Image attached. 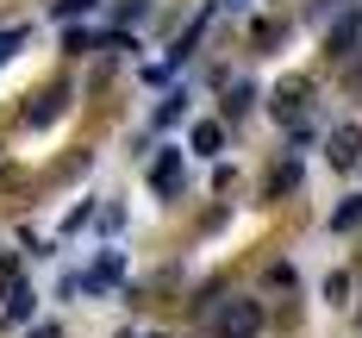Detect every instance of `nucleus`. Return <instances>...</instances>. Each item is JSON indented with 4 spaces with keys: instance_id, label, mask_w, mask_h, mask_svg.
Masks as SVG:
<instances>
[{
    "instance_id": "obj_14",
    "label": "nucleus",
    "mask_w": 362,
    "mask_h": 338,
    "mask_svg": "<svg viewBox=\"0 0 362 338\" xmlns=\"http://www.w3.org/2000/svg\"><path fill=\"white\" fill-rule=\"evenodd\" d=\"M125 338H138V332H125Z\"/></svg>"
},
{
    "instance_id": "obj_12",
    "label": "nucleus",
    "mask_w": 362,
    "mask_h": 338,
    "mask_svg": "<svg viewBox=\"0 0 362 338\" xmlns=\"http://www.w3.org/2000/svg\"><path fill=\"white\" fill-rule=\"evenodd\" d=\"M13 44H19V32H0V57H6V50H13Z\"/></svg>"
},
{
    "instance_id": "obj_9",
    "label": "nucleus",
    "mask_w": 362,
    "mask_h": 338,
    "mask_svg": "<svg viewBox=\"0 0 362 338\" xmlns=\"http://www.w3.org/2000/svg\"><path fill=\"white\" fill-rule=\"evenodd\" d=\"M293 182H300V163H281V169L269 176V188H275V194H281V188H293Z\"/></svg>"
},
{
    "instance_id": "obj_11",
    "label": "nucleus",
    "mask_w": 362,
    "mask_h": 338,
    "mask_svg": "<svg viewBox=\"0 0 362 338\" xmlns=\"http://www.w3.org/2000/svg\"><path fill=\"white\" fill-rule=\"evenodd\" d=\"M94 0H57V13H88Z\"/></svg>"
},
{
    "instance_id": "obj_10",
    "label": "nucleus",
    "mask_w": 362,
    "mask_h": 338,
    "mask_svg": "<svg viewBox=\"0 0 362 338\" xmlns=\"http://www.w3.org/2000/svg\"><path fill=\"white\" fill-rule=\"evenodd\" d=\"M169 119H181V94H169V101L156 107V125H169Z\"/></svg>"
},
{
    "instance_id": "obj_3",
    "label": "nucleus",
    "mask_w": 362,
    "mask_h": 338,
    "mask_svg": "<svg viewBox=\"0 0 362 338\" xmlns=\"http://www.w3.org/2000/svg\"><path fill=\"white\" fill-rule=\"evenodd\" d=\"M150 188H156V194H175V188H181V150H156V163H150Z\"/></svg>"
},
{
    "instance_id": "obj_4",
    "label": "nucleus",
    "mask_w": 362,
    "mask_h": 338,
    "mask_svg": "<svg viewBox=\"0 0 362 338\" xmlns=\"http://www.w3.org/2000/svg\"><path fill=\"white\" fill-rule=\"evenodd\" d=\"M331 163H337V169L362 163V125H337V132H331Z\"/></svg>"
},
{
    "instance_id": "obj_5",
    "label": "nucleus",
    "mask_w": 362,
    "mask_h": 338,
    "mask_svg": "<svg viewBox=\"0 0 362 338\" xmlns=\"http://www.w3.org/2000/svg\"><path fill=\"white\" fill-rule=\"evenodd\" d=\"M356 225H362V194H356V201H344V207L331 213V232H356Z\"/></svg>"
},
{
    "instance_id": "obj_1",
    "label": "nucleus",
    "mask_w": 362,
    "mask_h": 338,
    "mask_svg": "<svg viewBox=\"0 0 362 338\" xmlns=\"http://www.w3.org/2000/svg\"><path fill=\"white\" fill-rule=\"evenodd\" d=\"M213 332L218 338H256L262 332V307L256 300H225V307H213Z\"/></svg>"
},
{
    "instance_id": "obj_2",
    "label": "nucleus",
    "mask_w": 362,
    "mask_h": 338,
    "mask_svg": "<svg viewBox=\"0 0 362 338\" xmlns=\"http://www.w3.org/2000/svg\"><path fill=\"white\" fill-rule=\"evenodd\" d=\"M356 32H362V13H356V6H344L337 26L325 32V50H331V57H350V50H356Z\"/></svg>"
},
{
    "instance_id": "obj_7",
    "label": "nucleus",
    "mask_w": 362,
    "mask_h": 338,
    "mask_svg": "<svg viewBox=\"0 0 362 338\" xmlns=\"http://www.w3.org/2000/svg\"><path fill=\"white\" fill-rule=\"evenodd\" d=\"M6 320H32V295H25V288L6 295Z\"/></svg>"
},
{
    "instance_id": "obj_8",
    "label": "nucleus",
    "mask_w": 362,
    "mask_h": 338,
    "mask_svg": "<svg viewBox=\"0 0 362 338\" xmlns=\"http://www.w3.org/2000/svg\"><path fill=\"white\" fill-rule=\"evenodd\" d=\"M57 107H63V94L50 88V94H44V101H37V107H32V125H44V119H50V113H57Z\"/></svg>"
},
{
    "instance_id": "obj_6",
    "label": "nucleus",
    "mask_w": 362,
    "mask_h": 338,
    "mask_svg": "<svg viewBox=\"0 0 362 338\" xmlns=\"http://www.w3.org/2000/svg\"><path fill=\"white\" fill-rule=\"evenodd\" d=\"M218 145H225V132H218L213 119H206V125H194V150H206V157H213Z\"/></svg>"
},
{
    "instance_id": "obj_13",
    "label": "nucleus",
    "mask_w": 362,
    "mask_h": 338,
    "mask_svg": "<svg viewBox=\"0 0 362 338\" xmlns=\"http://www.w3.org/2000/svg\"><path fill=\"white\" fill-rule=\"evenodd\" d=\"M32 338H57V326H37V332H32Z\"/></svg>"
}]
</instances>
